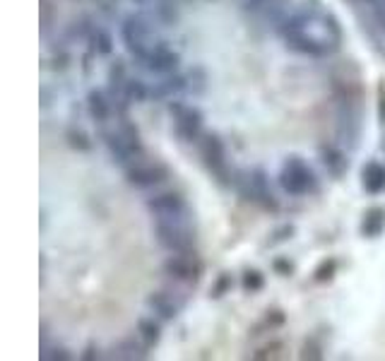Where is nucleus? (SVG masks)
Returning <instances> with one entry per match:
<instances>
[{
  "instance_id": "473e14b6",
  "label": "nucleus",
  "mask_w": 385,
  "mask_h": 361,
  "mask_svg": "<svg viewBox=\"0 0 385 361\" xmlns=\"http://www.w3.org/2000/svg\"><path fill=\"white\" fill-rule=\"evenodd\" d=\"M378 116H381V123L385 125V97H381V104H378Z\"/></svg>"
},
{
  "instance_id": "39448f33",
  "label": "nucleus",
  "mask_w": 385,
  "mask_h": 361,
  "mask_svg": "<svg viewBox=\"0 0 385 361\" xmlns=\"http://www.w3.org/2000/svg\"><path fill=\"white\" fill-rule=\"evenodd\" d=\"M169 114L176 121V132L183 142H192L202 137V111L197 106L190 104H181V102H171L169 104Z\"/></svg>"
},
{
  "instance_id": "2eb2a0df",
  "label": "nucleus",
  "mask_w": 385,
  "mask_h": 361,
  "mask_svg": "<svg viewBox=\"0 0 385 361\" xmlns=\"http://www.w3.org/2000/svg\"><path fill=\"white\" fill-rule=\"evenodd\" d=\"M147 306H149V311L157 313L162 321H174V318L179 316V306H176L174 299L164 294V291H154V294H149Z\"/></svg>"
},
{
  "instance_id": "cd10ccee",
  "label": "nucleus",
  "mask_w": 385,
  "mask_h": 361,
  "mask_svg": "<svg viewBox=\"0 0 385 361\" xmlns=\"http://www.w3.org/2000/svg\"><path fill=\"white\" fill-rule=\"evenodd\" d=\"M303 359H320L323 354H320V344H315V342H311L308 344L306 342V347H303V354H301Z\"/></svg>"
},
{
  "instance_id": "7c9ffc66",
  "label": "nucleus",
  "mask_w": 385,
  "mask_h": 361,
  "mask_svg": "<svg viewBox=\"0 0 385 361\" xmlns=\"http://www.w3.org/2000/svg\"><path fill=\"white\" fill-rule=\"evenodd\" d=\"M101 354H99V347H94V344H89V347H84V352L80 354V359H84V361H92V359H99Z\"/></svg>"
},
{
  "instance_id": "0eeeda50",
  "label": "nucleus",
  "mask_w": 385,
  "mask_h": 361,
  "mask_svg": "<svg viewBox=\"0 0 385 361\" xmlns=\"http://www.w3.org/2000/svg\"><path fill=\"white\" fill-rule=\"evenodd\" d=\"M200 157L205 162V167L210 169L215 176L222 180L229 178V164H227V150H224V142L217 135L207 132L200 137Z\"/></svg>"
},
{
  "instance_id": "2f4dec72",
  "label": "nucleus",
  "mask_w": 385,
  "mask_h": 361,
  "mask_svg": "<svg viewBox=\"0 0 385 361\" xmlns=\"http://www.w3.org/2000/svg\"><path fill=\"white\" fill-rule=\"evenodd\" d=\"M51 357H48V359H61V361H68V359H70V354H68V349H63V347H53L51 349Z\"/></svg>"
},
{
  "instance_id": "f3484780",
  "label": "nucleus",
  "mask_w": 385,
  "mask_h": 361,
  "mask_svg": "<svg viewBox=\"0 0 385 361\" xmlns=\"http://www.w3.org/2000/svg\"><path fill=\"white\" fill-rule=\"evenodd\" d=\"M385 229V207H371L361 220V236L378 238Z\"/></svg>"
},
{
  "instance_id": "a211bd4d",
  "label": "nucleus",
  "mask_w": 385,
  "mask_h": 361,
  "mask_svg": "<svg viewBox=\"0 0 385 361\" xmlns=\"http://www.w3.org/2000/svg\"><path fill=\"white\" fill-rule=\"evenodd\" d=\"M87 41H89V51H92L94 56H111V53H114V36H111L104 26H94Z\"/></svg>"
},
{
  "instance_id": "c85d7f7f",
  "label": "nucleus",
  "mask_w": 385,
  "mask_h": 361,
  "mask_svg": "<svg viewBox=\"0 0 385 361\" xmlns=\"http://www.w3.org/2000/svg\"><path fill=\"white\" fill-rule=\"evenodd\" d=\"M373 15H376L378 26L385 31V0H376V10H373Z\"/></svg>"
},
{
  "instance_id": "b1692460",
  "label": "nucleus",
  "mask_w": 385,
  "mask_h": 361,
  "mask_svg": "<svg viewBox=\"0 0 385 361\" xmlns=\"http://www.w3.org/2000/svg\"><path fill=\"white\" fill-rule=\"evenodd\" d=\"M114 357H119V359H144L147 354H144V349L135 342V339H126V342H121L119 347H116Z\"/></svg>"
},
{
  "instance_id": "c756f323",
  "label": "nucleus",
  "mask_w": 385,
  "mask_h": 361,
  "mask_svg": "<svg viewBox=\"0 0 385 361\" xmlns=\"http://www.w3.org/2000/svg\"><path fill=\"white\" fill-rule=\"evenodd\" d=\"M285 323V313L282 311H267V325L270 328H277Z\"/></svg>"
},
{
  "instance_id": "20e7f679",
  "label": "nucleus",
  "mask_w": 385,
  "mask_h": 361,
  "mask_svg": "<svg viewBox=\"0 0 385 361\" xmlns=\"http://www.w3.org/2000/svg\"><path fill=\"white\" fill-rule=\"evenodd\" d=\"M154 233H157V241L171 253H188L195 243L188 222H157Z\"/></svg>"
},
{
  "instance_id": "f8f14e48",
  "label": "nucleus",
  "mask_w": 385,
  "mask_h": 361,
  "mask_svg": "<svg viewBox=\"0 0 385 361\" xmlns=\"http://www.w3.org/2000/svg\"><path fill=\"white\" fill-rule=\"evenodd\" d=\"M248 185H250V195H253L260 205L267 207V210H277V200L270 190V178L265 176L263 169H253V171L248 174Z\"/></svg>"
},
{
  "instance_id": "dca6fc26",
  "label": "nucleus",
  "mask_w": 385,
  "mask_h": 361,
  "mask_svg": "<svg viewBox=\"0 0 385 361\" xmlns=\"http://www.w3.org/2000/svg\"><path fill=\"white\" fill-rule=\"evenodd\" d=\"M87 111L96 123H106L111 118V99L99 89H92L87 94Z\"/></svg>"
},
{
  "instance_id": "4be33fe9",
  "label": "nucleus",
  "mask_w": 385,
  "mask_h": 361,
  "mask_svg": "<svg viewBox=\"0 0 385 361\" xmlns=\"http://www.w3.org/2000/svg\"><path fill=\"white\" fill-rule=\"evenodd\" d=\"M241 286L248 294H255V291H260L265 286V275L260 270H246L243 277H241Z\"/></svg>"
},
{
  "instance_id": "6ab92c4d",
  "label": "nucleus",
  "mask_w": 385,
  "mask_h": 361,
  "mask_svg": "<svg viewBox=\"0 0 385 361\" xmlns=\"http://www.w3.org/2000/svg\"><path fill=\"white\" fill-rule=\"evenodd\" d=\"M149 97H152V89H149L140 77L126 79V87H123V99H126V102L142 104V102H147Z\"/></svg>"
},
{
  "instance_id": "9b49d317",
  "label": "nucleus",
  "mask_w": 385,
  "mask_h": 361,
  "mask_svg": "<svg viewBox=\"0 0 385 361\" xmlns=\"http://www.w3.org/2000/svg\"><path fill=\"white\" fill-rule=\"evenodd\" d=\"M164 272L171 279H179V282H197V277H200V265L188 253H174V256L164 260Z\"/></svg>"
},
{
  "instance_id": "7ed1b4c3",
  "label": "nucleus",
  "mask_w": 385,
  "mask_h": 361,
  "mask_svg": "<svg viewBox=\"0 0 385 361\" xmlns=\"http://www.w3.org/2000/svg\"><path fill=\"white\" fill-rule=\"evenodd\" d=\"M280 185L285 188V193L301 198L318 188V178L301 157H289L280 171Z\"/></svg>"
},
{
  "instance_id": "ddd939ff",
  "label": "nucleus",
  "mask_w": 385,
  "mask_h": 361,
  "mask_svg": "<svg viewBox=\"0 0 385 361\" xmlns=\"http://www.w3.org/2000/svg\"><path fill=\"white\" fill-rule=\"evenodd\" d=\"M320 162L323 167L328 169V174H333L335 178L345 176L347 169H349V159H347L345 152L340 150L337 145H320Z\"/></svg>"
},
{
  "instance_id": "aec40b11",
  "label": "nucleus",
  "mask_w": 385,
  "mask_h": 361,
  "mask_svg": "<svg viewBox=\"0 0 385 361\" xmlns=\"http://www.w3.org/2000/svg\"><path fill=\"white\" fill-rule=\"evenodd\" d=\"M137 335L147 347H154V344H159V339H162V328H159V323L154 321V318H140L137 321Z\"/></svg>"
},
{
  "instance_id": "f257e3e1",
  "label": "nucleus",
  "mask_w": 385,
  "mask_h": 361,
  "mask_svg": "<svg viewBox=\"0 0 385 361\" xmlns=\"http://www.w3.org/2000/svg\"><path fill=\"white\" fill-rule=\"evenodd\" d=\"M280 34L294 51L303 56L325 58L342 44V29L333 13L320 8H303L282 20Z\"/></svg>"
},
{
  "instance_id": "393cba45",
  "label": "nucleus",
  "mask_w": 385,
  "mask_h": 361,
  "mask_svg": "<svg viewBox=\"0 0 385 361\" xmlns=\"http://www.w3.org/2000/svg\"><path fill=\"white\" fill-rule=\"evenodd\" d=\"M337 272V260L330 258V260H323V263L315 268V282H330Z\"/></svg>"
},
{
  "instance_id": "6e6552de",
  "label": "nucleus",
  "mask_w": 385,
  "mask_h": 361,
  "mask_svg": "<svg viewBox=\"0 0 385 361\" xmlns=\"http://www.w3.org/2000/svg\"><path fill=\"white\" fill-rule=\"evenodd\" d=\"M167 178H169V167L162 162H149V164L135 162L133 167L126 169V180L133 188H154V185L164 183Z\"/></svg>"
},
{
  "instance_id": "423d86ee",
  "label": "nucleus",
  "mask_w": 385,
  "mask_h": 361,
  "mask_svg": "<svg viewBox=\"0 0 385 361\" xmlns=\"http://www.w3.org/2000/svg\"><path fill=\"white\" fill-rule=\"evenodd\" d=\"M147 210L157 222H188V205L174 190H167V193H159L154 198H149Z\"/></svg>"
},
{
  "instance_id": "a878e982",
  "label": "nucleus",
  "mask_w": 385,
  "mask_h": 361,
  "mask_svg": "<svg viewBox=\"0 0 385 361\" xmlns=\"http://www.w3.org/2000/svg\"><path fill=\"white\" fill-rule=\"evenodd\" d=\"M294 236V226L292 224H285V226H280L275 233H272V238H270V246H277V243H285L289 241V238Z\"/></svg>"
},
{
  "instance_id": "5701e85b",
  "label": "nucleus",
  "mask_w": 385,
  "mask_h": 361,
  "mask_svg": "<svg viewBox=\"0 0 385 361\" xmlns=\"http://www.w3.org/2000/svg\"><path fill=\"white\" fill-rule=\"evenodd\" d=\"M232 286H234L232 272H219L215 284L210 286V299H222V296H227L229 291H232Z\"/></svg>"
},
{
  "instance_id": "9d476101",
  "label": "nucleus",
  "mask_w": 385,
  "mask_h": 361,
  "mask_svg": "<svg viewBox=\"0 0 385 361\" xmlns=\"http://www.w3.org/2000/svg\"><path fill=\"white\" fill-rule=\"evenodd\" d=\"M101 137H104V145L106 150H109V155L116 159V162L121 164V167H133V164L137 162V157H140V152L135 150V147L130 145V142L123 137V132L116 128V130H104L101 132Z\"/></svg>"
},
{
  "instance_id": "4468645a",
  "label": "nucleus",
  "mask_w": 385,
  "mask_h": 361,
  "mask_svg": "<svg viewBox=\"0 0 385 361\" xmlns=\"http://www.w3.org/2000/svg\"><path fill=\"white\" fill-rule=\"evenodd\" d=\"M361 183L366 188V193L378 195L381 190H385V167L378 162H368L361 169Z\"/></svg>"
},
{
  "instance_id": "412c9836",
  "label": "nucleus",
  "mask_w": 385,
  "mask_h": 361,
  "mask_svg": "<svg viewBox=\"0 0 385 361\" xmlns=\"http://www.w3.org/2000/svg\"><path fill=\"white\" fill-rule=\"evenodd\" d=\"M66 140H68V145L73 147V150H77V152H89L92 150V140H89V135L84 130H80V128H70L66 132Z\"/></svg>"
},
{
  "instance_id": "bb28decb",
  "label": "nucleus",
  "mask_w": 385,
  "mask_h": 361,
  "mask_svg": "<svg viewBox=\"0 0 385 361\" xmlns=\"http://www.w3.org/2000/svg\"><path fill=\"white\" fill-rule=\"evenodd\" d=\"M272 268H275V272L280 275V277H292V275H294V265L289 263L287 258H275Z\"/></svg>"
},
{
  "instance_id": "f03ea898",
  "label": "nucleus",
  "mask_w": 385,
  "mask_h": 361,
  "mask_svg": "<svg viewBox=\"0 0 385 361\" xmlns=\"http://www.w3.org/2000/svg\"><path fill=\"white\" fill-rule=\"evenodd\" d=\"M121 41L123 46L128 49L135 61H142L144 53L152 49L157 41H154V29L149 24L147 17L142 15H128L121 24Z\"/></svg>"
},
{
  "instance_id": "1a4fd4ad",
  "label": "nucleus",
  "mask_w": 385,
  "mask_h": 361,
  "mask_svg": "<svg viewBox=\"0 0 385 361\" xmlns=\"http://www.w3.org/2000/svg\"><path fill=\"white\" fill-rule=\"evenodd\" d=\"M142 66L147 68L149 72H157V75H171V72L179 70L181 56L176 53L171 46H167L164 41H157L142 58Z\"/></svg>"
},
{
  "instance_id": "72a5a7b5",
  "label": "nucleus",
  "mask_w": 385,
  "mask_h": 361,
  "mask_svg": "<svg viewBox=\"0 0 385 361\" xmlns=\"http://www.w3.org/2000/svg\"><path fill=\"white\" fill-rule=\"evenodd\" d=\"M352 3H373V0H352Z\"/></svg>"
}]
</instances>
